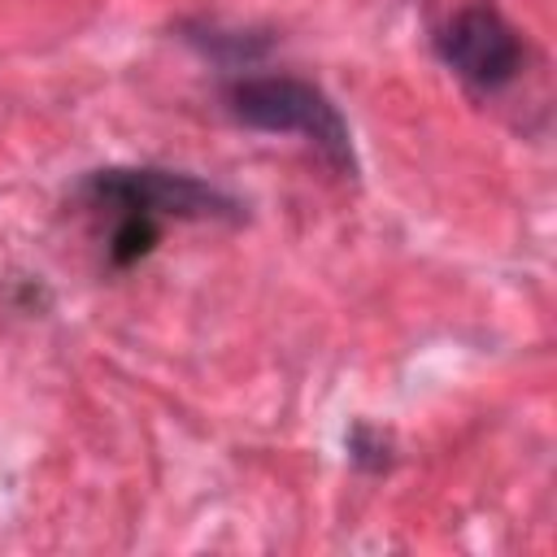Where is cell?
Returning a JSON list of instances; mask_svg holds the SVG:
<instances>
[{
  "instance_id": "2",
  "label": "cell",
  "mask_w": 557,
  "mask_h": 557,
  "mask_svg": "<svg viewBox=\"0 0 557 557\" xmlns=\"http://www.w3.org/2000/svg\"><path fill=\"white\" fill-rule=\"evenodd\" d=\"M226 109L235 122L265 135H300L335 174H357L352 131L335 100L296 74H239L226 83Z\"/></svg>"
},
{
  "instance_id": "4",
  "label": "cell",
  "mask_w": 557,
  "mask_h": 557,
  "mask_svg": "<svg viewBox=\"0 0 557 557\" xmlns=\"http://www.w3.org/2000/svg\"><path fill=\"white\" fill-rule=\"evenodd\" d=\"M348 453H352V461L361 466V470H387V461H392V444H387V435L383 431H374V426H352V435H348Z\"/></svg>"
},
{
  "instance_id": "1",
  "label": "cell",
  "mask_w": 557,
  "mask_h": 557,
  "mask_svg": "<svg viewBox=\"0 0 557 557\" xmlns=\"http://www.w3.org/2000/svg\"><path fill=\"white\" fill-rule=\"evenodd\" d=\"M78 200L109 218L104 252L113 270L144 261L161 244L165 222H239L244 209L222 187L157 165H109L91 170L78 187Z\"/></svg>"
},
{
  "instance_id": "3",
  "label": "cell",
  "mask_w": 557,
  "mask_h": 557,
  "mask_svg": "<svg viewBox=\"0 0 557 557\" xmlns=\"http://www.w3.org/2000/svg\"><path fill=\"white\" fill-rule=\"evenodd\" d=\"M435 57L474 91H505L527 61L518 26L492 0H457L431 17Z\"/></svg>"
}]
</instances>
